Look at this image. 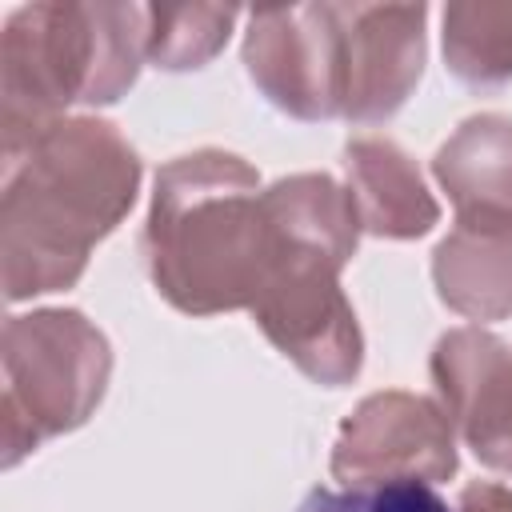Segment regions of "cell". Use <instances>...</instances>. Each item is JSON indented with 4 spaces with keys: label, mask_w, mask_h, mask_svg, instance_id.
Instances as JSON below:
<instances>
[{
    "label": "cell",
    "mask_w": 512,
    "mask_h": 512,
    "mask_svg": "<svg viewBox=\"0 0 512 512\" xmlns=\"http://www.w3.org/2000/svg\"><path fill=\"white\" fill-rule=\"evenodd\" d=\"M344 176L360 228L372 236L416 240L440 220V204L416 160L388 136H352L344 148Z\"/></svg>",
    "instance_id": "11"
},
{
    "label": "cell",
    "mask_w": 512,
    "mask_h": 512,
    "mask_svg": "<svg viewBox=\"0 0 512 512\" xmlns=\"http://www.w3.org/2000/svg\"><path fill=\"white\" fill-rule=\"evenodd\" d=\"M140 156L100 116H60L4 148L0 280L4 296L32 300L72 288L92 248L128 216Z\"/></svg>",
    "instance_id": "1"
},
{
    "label": "cell",
    "mask_w": 512,
    "mask_h": 512,
    "mask_svg": "<svg viewBox=\"0 0 512 512\" xmlns=\"http://www.w3.org/2000/svg\"><path fill=\"white\" fill-rule=\"evenodd\" d=\"M260 332L316 384L340 388L364 364V336L340 288V264L276 244L268 280L248 308Z\"/></svg>",
    "instance_id": "5"
},
{
    "label": "cell",
    "mask_w": 512,
    "mask_h": 512,
    "mask_svg": "<svg viewBox=\"0 0 512 512\" xmlns=\"http://www.w3.org/2000/svg\"><path fill=\"white\" fill-rule=\"evenodd\" d=\"M244 68L252 84L296 120L340 116L336 4H272L248 12Z\"/></svg>",
    "instance_id": "7"
},
{
    "label": "cell",
    "mask_w": 512,
    "mask_h": 512,
    "mask_svg": "<svg viewBox=\"0 0 512 512\" xmlns=\"http://www.w3.org/2000/svg\"><path fill=\"white\" fill-rule=\"evenodd\" d=\"M296 512H452V508L432 484L380 480V484H348L340 492L312 488Z\"/></svg>",
    "instance_id": "16"
},
{
    "label": "cell",
    "mask_w": 512,
    "mask_h": 512,
    "mask_svg": "<svg viewBox=\"0 0 512 512\" xmlns=\"http://www.w3.org/2000/svg\"><path fill=\"white\" fill-rule=\"evenodd\" d=\"M440 300L468 320L512 316V228H452L432 252Z\"/></svg>",
    "instance_id": "13"
},
{
    "label": "cell",
    "mask_w": 512,
    "mask_h": 512,
    "mask_svg": "<svg viewBox=\"0 0 512 512\" xmlns=\"http://www.w3.org/2000/svg\"><path fill=\"white\" fill-rule=\"evenodd\" d=\"M144 12V60L164 72L208 64L240 20L236 4H148Z\"/></svg>",
    "instance_id": "15"
},
{
    "label": "cell",
    "mask_w": 512,
    "mask_h": 512,
    "mask_svg": "<svg viewBox=\"0 0 512 512\" xmlns=\"http://www.w3.org/2000/svg\"><path fill=\"white\" fill-rule=\"evenodd\" d=\"M332 476L344 484L456 476V428L444 408L416 392H372L340 424L332 444Z\"/></svg>",
    "instance_id": "6"
},
{
    "label": "cell",
    "mask_w": 512,
    "mask_h": 512,
    "mask_svg": "<svg viewBox=\"0 0 512 512\" xmlns=\"http://www.w3.org/2000/svg\"><path fill=\"white\" fill-rule=\"evenodd\" d=\"M0 364V448L4 468H12L96 412L112 376V348L84 312L40 308L4 320Z\"/></svg>",
    "instance_id": "4"
},
{
    "label": "cell",
    "mask_w": 512,
    "mask_h": 512,
    "mask_svg": "<svg viewBox=\"0 0 512 512\" xmlns=\"http://www.w3.org/2000/svg\"><path fill=\"white\" fill-rule=\"evenodd\" d=\"M456 512H512V488H504V484H488V480L468 484V488L460 492Z\"/></svg>",
    "instance_id": "17"
},
{
    "label": "cell",
    "mask_w": 512,
    "mask_h": 512,
    "mask_svg": "<svg viewBox=\"0 0 512 512\" xmlns=\"http://www.w3.org/2000/svg\"><path fill=\"white\" fill-rule=\"evenodd\" d=\"M340 116L380 124L404 108L424 72V4H336Z\"/></svg>",
    "instance_id": "8"
},
{
    "label": "cell",
    "mask_w": 512,
    "mask_h": 512,
    "mask_svg": "<svg viewBox=\"0 0 512 512\" xmlns=\"http://www.w3.org/2000/svg\"><path fill=\"white\" fill-rule=\"evenodd\" d=\"M272 256L276 236L248 160L224 148H196L156 172L144 260L172 308L188 316L252 308Z\"/></svg>",
    "instance_id": "2"
},
{
    "label": "cell",
    "mask_w": 512,
    "mask_h": 512,
    "mask_svg": "<svg viewBox=\"0 0 512 512\" xmlns=\"http://www.w3.org/2000/svg\"><path fill=\"white\" fill-rule=\"evenodd\" d=\"M432 176L460 228H512V120L500 112L468 116L436 148Z\"/></svg>",
    "instance_id": "10"
},
{
    "label": "cell",
    "mask_w": 512,
    "mask_h": 512,
    "mask_svg": "<svg viewBox=\"0 0 512 512\" xmlns=\"http://www.w3.org/2000/svg\"><path fill=\"white\" fill-rule=\"evenodd\" d=\"M444 60L464 84L512 80V0H460L444 8Z\"/></svg>",
    "instance_id": "14"
},
{
    "label": "cell",
    "mask_w": 512,
    "mask_h": 512,
    "mask_svg": "<svg viewBox=\"0 0 512 512\" xmlns=\"http://www.w3.org/2000/svg\"><path fill=\"white\" fill-rule=\"evenodd\" d=\"M432 384L456 436L488 464L512 428V344L484 328H452L432 348Z\"/></svg>",
    "instance_id": "9"
},
{
    "label": "cell",
    "mask_w": 512,
    "mask_h": 512,
    "mask_svg": "<svg viewBox=\"0 0 512 512\" xmlns=\"http://www.w3.org/2000/svg\"><path fill=\"white\" fill-rule=\"evenodd\" d=\"M264 212L272 224L276 244L316 252L336 260L340 268L356 256L360 244V216L344 184L324 172H296L264 188Z\"/></svg>",
    "instance_id": "12"
},
{
    "label": "cell",
    "mask_w": 512,
    "mask_h": 512,
    "mask_svg": "<svg viewBox=\"0 0 512 512\" xmlns=\"http://www.w3.org/2000/svg\"><path fill=\"white\" fill-rule=\"evenodd\" d=\"M140 4H24L0 36V128L4 148L60 120L72 104L120 100L144 60Z\"/></svg>",
    "instance_id": "3"
}]
</instances>
